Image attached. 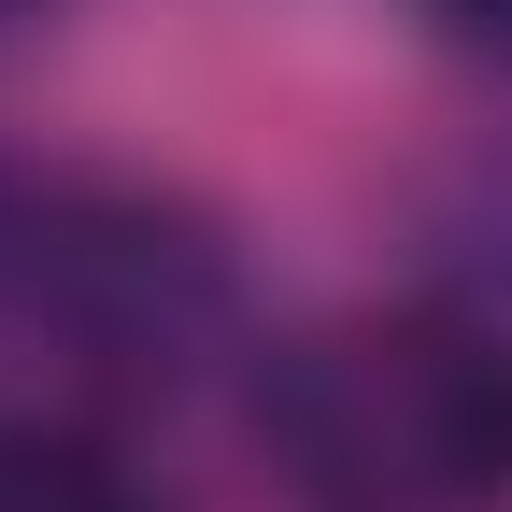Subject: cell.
<instances>
[{"mask_svg":"<svg viewBox=\"0 0 512 512\" xmlns=\"http://www.w3.org/2000/svg\"><path fill=\"white\" fill-rule=\"evenodd\" d=\"M256 441L299 512H512V313L370 299L256 370Z\"/></svg>","mask_w":512,"mask_h":512,"instance_id":"6da1fadb","label":"cell"},{"mask_svg":"<svg viewBox=\"0 0 512 512\" xmlns=\"http://www.w3.org/2000/svg\"><path fill=\"white\" fill-rule=\"evenodd\" d=\"M0 342L114 399H171L242 342V271L214 214L128 171L0 157Z\"/></svg>","mask_w":512,"mask_h":512,"instance_id":"7a4b0ae2","label":"cell"},{"mask_svg":"<svg viewBox=\"0 0 512 512\" xmlns=\"http://www.w3.org/2000/svg\"><path fill=\"white\" fill-rule=\"evenodd\" d=\"M0 512H171V498L128 470L100 427H72V413H15V399H0Z\"/></svg>","mask_w":512,"mask_h":512,"instance_id":"3957f363","label":"cell"},{"mask_svg":"<svg viewBox=\"0 0 512 512\" xmlns=\"http://www.w3.org/2000/svg\"><path fill=\"white\" fill-rule=\"evenodd\" d=\"M441 15H456L470 43H512V0H441Z\"/></svg>","mask_w":512,"mask_h":512,"instance_id":"277c9868","label":"cell"},{"mask_svg":"<svg viewBox=\"0 0 512 512\" xmlns=\"http://www.w3.org/2000/svg\"><path fill=\"white\" fill-rule=\"evenodd\" d=\"M43 15H57V0H0V43H15V29H43Z\"/></svg>","mask_w":512,"mask_h":512,"instance_id":"5b68a950","label":"cell"}]
</instances>
